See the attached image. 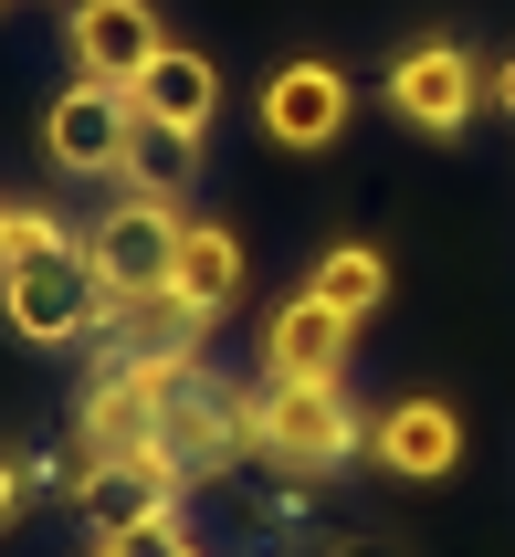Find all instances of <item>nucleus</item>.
Segmentation results:
<instances>
[{"label":"nucleus","mask_w":515,"mask_h":557,"mask_svg":"<svg viewBox=\"0 0 515 557\" xmlns=\"http://www.w3.org/2000/svg\"><path fill=\"white\" fill-rule=\"evenodd\" d=\"M200 148H211V137H180V126H148V116H137L117 189H137V200H189V180H200Z\"/></svg>","instance_id":"2eb2a0df"},{"label":"nucleus","mask_w":515,"mask_h":557,"mask_svg":"<svg viewBox=\"0 0 515 557\" xmlns=\"http://www.w3.org/2000/svg\"><path fill=\"white\" fill-rule=\"evenodd\" d=\"M169 284H180L189 306L211 315H232L243 306V232H232V221H180V252H169Z\"/></svg>","instance_id":"f8f14e48"},{"label":"nucleus","mask_w":515,"mask_h":557,"mask_svg":"<svg viewBox=\"0 0 515 557\" xmlns=\"http://www.w3.org/2000/svg\"><path fill=\"white\" fill-rule=\"evenodd\" d=\"M106 557H200L189 505H180V516H148V527H126V536H106Z\"/></svg>","instance_id":"f3484780"},{"label":"nucleus","mask_w":515,"mask_h":557,"mask_svg":"<svg viewBox=\"0 0 515 557\" xmlns=\"http://www.w3.org/2000/svg\"><path fill=\"white\" fill-rule=\"evenodd\" d=\"M0 326L22 347H85L106 337V295H95L85 252H63V263H0Z\"/></svg>","instance_id":"20e7f679"},{"label":"nucleus","mask_w":515,"mask_h":557,"mask_svg":"<svg viewBox=\"0 0 515 557\" xmlns=\"http://www.w3.org/2000/svg\"><path fill=\"white\" fill-rule=\"evenodd\" d=\"M358 463H379L390 484H442V473H463V410L442 400V389L379 400V410H368V453H358Z\"/></svg>","instance_id":"423d86ee"},{"label":"nucleus","mask_w":515,"mask_h":557,"mask_svg":"<svg viewBox=\"0 0 515 557\" xmlns=\"http://www.w3.org/2000/svg\"><path fill=\"white\" fill-rule=\"evenodd\" d=\"M95 557H106V547H95Z\"/></svg>","instance_id":"5701e85b"},{"label":"nucleus","mask_w":515,"mask_h":557,"mask_svg":"<svg viewBox=\"0 0 515 557\" xmlns=\"http://www.w3.org/2000/svg\"><path fill=\"white\" fill-rule=\"evenodd\" d=\"M158 42H169V32H158V0H74V11H63V53H74V74H95V85H137Z\"/></svg>","instance_id":"6e6552de"},{"label":"nucleus","mask_w":515,"mask_h":557,"mask_svg":"<svg viewBox=\"0 0 515 557\" xmlns=\"http://www.w3.org/2000/svg\"><path fill=\"white\" fill-rule=\"evenodd\" d=\"M74 252V221L42 211V200H11L0 211V263H63Z\"/></svg>","instance_id":"dca6fc26"},{"label":"nucleus","mask_w":515,"mask_h":557,"mask_svg":"<svg viewBox=\"0 0 515 557\" xmlns=\"http://www.w3.org/2000/svg\"><path fill=\"white\" fill-rule=\"evenodd\" d=\"M379 106H390L410 137H463L485 116V63L463 32H410L390 63H379Z\"/></svg>","instance_id":"f03ea898"},{"label":"nucleus","mask_w":515,"mask_h":557,"mask_svg":"<svg viewBox=\"0 0 515 557\" xmlns=\"http://www.w3.org/2000/svg\"><path fill=\"white\" fill-rule=\"evenodd\" d=\"M126 137H137V106H126V85H95V74H74L63 95H42V158H53L63 180H117V169H126Z\"/></svg>","instance_id":"39448f33"},{"label":"nucleus","mask_w":515,"mask_h":557,"mask_svg":"<svg viewBox=\"0 0 515 557\" xmlns=\"http://www.w3.org/2000/svg\"><path fill=\"white\" fill-rule=\"evenodd\" d=\"M158 453L189 473V484H221V473L243 463V432H232V389H211V379H189L180 400L158 410Z\"/></svg>","instance_id":"9d476101"},{"label":"nucleus","mask_w":515,"mask_h":557,"mask_svg":"<svg viewBox=\"0 0 515 557\" xmlns=\"http://www.w3.org/2000/svg\"><path fill=\"white\" fill-rule=\"evenodd\" d=\"M485 106H494V116H515V42L485 63Z\"/></svg>","instance_id":"6ab92c4d"},{"label":"nucleus","mask_w":515,"mask_h":557,"mask_svg":"<svg viewBox=\"0 0 515 557\" xmlns=\"http://www.w3.org/2000/svg\"><path fill=\"white\" fill-rule=\"evenodd\" d=\"M0 11H11V0H0Z\"/></svg>","instance_id":"4be33fe9"},{"label":"nucleus","mask_w":515,"mask_h":557,"mask_svg":"<svg viewBox=\"0 0 515 557\" xmlns=\"http://www.w3.org/2000/svg\"><path fill=\"white\" fill-rule=\"evenodd\" d=\"M106 337H117V347H169V358H200V347H211V315L189 306L180 284H137V295H117Z\"/></svg>","instance_id":"ddd939ff"},{"label":"nucleus","mask_w":515,"mask_h":557,"mask_svg":"<svg viewBox=\"0 0 515 557\" xmlns=\"http://www.w3.org/2000/svg\"><path fill=\"white\" fill-rule=\"evenodd\" d=\"M180 200H137V189H117L106 211L74 232V252H85L95 295H106V315H117V295H137V284H169V252H180Z\"/></svg>","instance_id":"7ed1b4c3"},{"label":"nucleus","mask_w":515,"mask_h":557,"mask_svg":"<svg viewBox=\"0 0 515 557\" xmlns=\"http://www.w3.org/2000/svg\"><path fill=\"white\" fill-rule=\"evenodd\" d=\"M42 495V463H22V453H0V536L22 527V505Z\"/></svg>","instance_id":"a211bd4d"},{"label":"nucleus","mask_w":515,"mask_h":557,"mask_svg":"<svg viewBox=\"0 0 515 557\" xmlns=\"http://www.w3.org/2000/svg\"><path fill=\"white\" fill-rule=\"evenodd\" d=\"M347 337H358V326L295 284V295L263 315V379H336V369H347Z\"/></svg>","instance_id":"9b49d317"},{"label":"nucleus","mask_w":515,"mask_h":557,"mask_svg":"<svg viewBox=\"0 0 515 557\" xmlns=\"http://www.w3.org/2000/svg\"><path fill=\"white\" fill-rule=\"evenodd\" d=\"M253 116H263L273 148L316 158V148H336V137H347V116H358V85H347L327 53H305V63H273V74H263V106H253Z\"/></svg>","instance_id":"0eeeda50"},{"label":"nucleus","mask_w":515,"mask_h":557,"mask_svg":"<svg viewBox=\"0 0 515 557\" xmlns=\"http://www.w3.org/2000/svg\"><path fill=\"white\" fill-rule=\"evenodd\" d=\"M126 106H137L148 126L211 137V116H221V63H211V53H189V42H158V53H148V74L126 85Z\"/></svg>","instance_id":"1a4fd4ad"},{"label":"nucleus","mask_w":515,"mask_h":557,"mask_svg":"<svg viewBox=\"0 0 515 557\" xmlns=\"http://www.w3.org/2000/svg\"><path fill=\"white\" fill-rule=\"evenodd\" d=\"M305 295L336 306L347 326H368V315L390 306V252H379V243H327L316 263H305Z\"/></svg>","instance_id":"4468645a"},{"label":"nucleus","mask_w":515,"mask_h":557,"mask_svg":"<svg viewBox=\"0 0 515 557\" xmlns=\"http://www.w3.org/2000/svg\"><path fill=\"white\" fill-rule=\"evenodd\" d=\"M0 211H11V200H0Z\"/></svg>","instance_id":"412c9836"},{"label":"nucleus","mask_w":515,"mask_h":557,"mask_svg":"<svg viewBox=\"0 0 515 557\" xmlns=\"http://www.w3.org/2000/svg\"><path fill=\"white\" fill-rule=\"evenodd\" d=\"M336 557H379V547H336Z\"/></svg>","instance_id":"aec40b11"},{"label":"nucleus","mask_w":515,"mask_h":557,"mask_svg":"<svg viewBox=\"0 0 515 557\" xmlns=\"http://www.w3.org/2000/svg\"><path fill=\"white\" fill-rule=\"evenodd\" d=\"M368 453V410L347 379H263V463L284 484H327Z\"/></svg>","instance_id":"f257e3e1"}]
</instances>
